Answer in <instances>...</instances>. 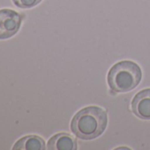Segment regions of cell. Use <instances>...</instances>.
<instances>
[{
  "mask_svg": "<svg viewBox=\"0 0 150 150\" xmlns=\"http://www.w3.org/2000/svg\"><path fill=\"white\" fill-rule=\"evenodd\" d=\"M132 110L141 119H150V88H146L134 96L132 101Z\"/></svg>",
  "mask_w": 150,
  "mask_h": 150,
  "instance_id": "277c9868",
  "label": "cell"
},
{
  "mask_svg": "<svg viewBox=\"0 0 150 150\" xmlns=\"http://www.w3.org/2000/svg\"><path fill=\"white\" fill-rule=\"evenodd\" d=\"M45 142L37 135H28L20 139L14 144L13 150H44Z\"/></svg>",
  "mask_w": 150,
  "mask_h": 150,
  "instance_id": "8992f818",
  "label": "cell"
},
{
  "mask_svg": "<svg viewBox=\"0 0 150 150\" xmlns=\"http://www.w3.org/2000/svg\"><path fill=\"white\" fill-rule=\"evenodd\" d=\"M108 125L107 112L97 106H89L75 114L71 123L74 135L81 139H93L99 137Z\"/></svg>",
  "mask_w": 150,
  "mask_h": 150,
  "instance_id": "6da1fadb",
  "label": "cell"
},
{
  "mask_svg": "<svg viewBox=\"0 0 150 150\" xmlns=\"http://www.w3.org/2000/svg\"><path fill=\"white\" fill-rule=\"evenodd\" d=\"M47 148L50 150H76L77 141L68 133H57L50 139Z\"/></svg>",
  "mask_w": 150,
  "mask_h": 150,
  "instance_id": "5b68a950",
  "label": "cell"
},
{
  "mask_svg": "<svg viewBox=\"0 0 150 150\" xmlns=\"http://www.w3.org/2000/svg\"><path fill=\"white\" fill-rule=\"evenodd\" d=\"M142 71L134 62L124 60L115 64L108 74L110 88L118 93H125L134 89L140 82Z\"/></svg>",
  "mask_w": 150,
  "mask_h": 150,
  "instance_id": "7a4b0ae2",
  "label": "cell"
},
{
  "mask_svg": "<svg viewBox=\"0 0 150 150\" xmlns=\"http://www.w3.org/2000/svg\"><path fill=\"white\" fill-rule=\"evenodd\" d=\"M22 18L11 9L0 10V40L8 39L18 33L21 26Z\"/></svg>",
  "mask_w": 150,
  "mask_h": 150,
  "instance_id": "3957f363",
  "label": "cell"
},
{
  "mask_svg": "<svg viewBox=\"0 0 150 150\" xmlns=\"http://www.w3.org/2000/svg\"><path fill=\"white\" fill-rule=\"evenodd\" d=\"M42 0H13V4L20 8L28 9L37 6Z\"/></svg>",
  "mask_w": 150,
  "mask_h": 150,
  "instance_id": "52a82bcc",
  "label": "cell"
}]
</instances>
